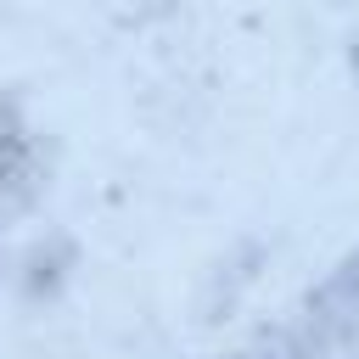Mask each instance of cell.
<instances>
[{
	"mask_svg": "<svg viewBox=\"0 0 359 359\" xmlns=\"http://www.w3.org/2000/svg\"><path fill=\"white\" fill-rule=\"evenodd\" d=\"M236 359H314V353L303 348L297 331H280V337H269L264 348H247V353H236Z\"/></svg>",
	"mask_w": 359,
	"mask_h": 359,
	"instance_id": "cell-3",
	"label": "cell"
},
{
	"mask_svg": "<svg viewBox=\"0 0 359 359\" xmlns=\"http://www.w3.org/2000/svg\"><path fill=\"white\" fill-rule=\"evenodd\" d=\"M348 67H353V79H359V34L348 39Z\"/></svg>",
	"mask_w": 359,
	"mask_h": 359,
	"instance_id": "cell-4",
	"label": "cell"
},
{
	"mask_svg": "<svg viewBox=\"0 0 359 359\" xmlns=\"http://www.w3.org/2000/svg\"><path fill=\"white\" fill-rule=\"evenodd\" d=\"M45 191V151L22 123V107L0 95V208H28Z\"/></svg>",
	"mask_w": 359,
	"mask_h": 359,
	"instance_id": "cell-2",
	"label": "cell"
},
{
	"mask_svg": "<svg viewBox=\"0 0 359 359\" xmlns=\"http://www.w3.org/2000/svg\"><path fill=\"white\" fill-rule=\"evenodd\" d=\"M297 337L314 359L337 353V348H359V247L342 252V264L309 292Z\"/></svg>",
	"mask_w": 359,
	"mask_h": 359,
	"instance_id": "cell-1",
	"label": "cell"
}]
</instances>
